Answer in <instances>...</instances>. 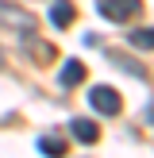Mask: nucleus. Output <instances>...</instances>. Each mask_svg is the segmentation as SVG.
Masks as SVG:
<instances>
[{"label": "nucleus", "instance_id": "nucleus-1", "mask_svg": "<svg viewBox=\"0 0 154 158\" xmlns=\"http://www.w3.org/2000/svg\"><path fill=\"white\" fill-rule=\"evenodd\" d=\"M96 12L108 23H131L135 15H143V0H100Z\"/></svg>", "mask_w": 154, "mask_h": 158}, {"label": "nucleus", "instance_id": "nucleus-2", "mask_svg": "<svg viewBox=\"0 0 154 158\" xmlns=\"http://www.w3.org/2000/svg\"><path fill=\"white\" fill-rule=\"evenodd\" d=\"M89 104L96 108L100 116H120L123 112V97L112 89V85H92L89 89Z\"/></svg>", "mask_w": 154, "mask_h": 158}, {"label": "nucleus", "instance_id": "nucleus-3", "mask_svg": "<svg viewBox=\"0 0 154 158\" xmlns=\"http://www.w3.org/2000/svg\"><path fill=\"white\" fill-rule=\"evenodd\" d=\"M0 27H12V31H23V35H31L38 23H35V15H31V12H23V8L4 4V0H0Z\"/></svg>", "mask_w": 154, "mask_h": 158}, {"label": "nucleus", "instance_id": "nucleus-4", "mask_svg": "<svg viewBox=\"0 0 154 158\" xmlns=\"http://www.w3.org/2000/svg\"><path fill=\"white\" fill-rule=\"evenodd\" d=\"M69 135H73L77 139V143H96V139H100V127H96V123H92V120H85V116H81V120H73V123H69Z\"/></svg>", "mask_w": 154, "mask_h": 158}, {"label": "nucleus", "instance_id": "nucleus-5", "mask_svg": "<svg viewBox=\"0 0 154 158\" xmlns=\"http://www.w3.org/2000/svg\"><path fill=\"white\" fill-rule=\"evenodd\" d=\"M58 81L66 85V89H73V85H81V81H85V62H77V58H69L66 66H62V73H58Z\"/></svg>", "mask_w": 154, "mask_h": 158}, {"label": "nucleus", "instance_id": "nucleus-6", "mask_svg": "<svg viewBox=\"0 0 154 158\" xmlns=\"http://www.w3.org/2000/svg\"><path fill=\"white\" fill-rule=\"evenodd\" d=\"M73 4H69V0H54V8H50V23L54 27H69V23H73Z\"/></svg>", "mask_w": 154, "mask_h": 158}, {"label": "nucleus", "instance_id": "nucleus-7", "mask_svg": "<svg viewBox=\"0 0 154 158\" xmlns=\"http://www.w3.org/2000/svg\"><path fill=\"white\" fill-rule=\"evenodd\" d=\"M127 43L135 46V50H154V27H135L127 35Z\"/></svg>", "mask_w": 154, "mask_h": 158}, {"label": "nucleus", "instance_id": "nucleus-8", "mask_svg": "<svg viewBox=\"0 0 154 158\" xmlns=\"http://www.w3.org/2000/svg\"><path fill=\"white\" fill-rule=\"evenodd\" d=\"M38 151L50 154V158H66V139L62 135H43L38 139Z\"/></svg>", "mask_w": 154, "mask_h": 158}, {"label": "nucleus", "instance_id": "nucleus-9", "mask_svg": "<svg viewBox=\"0 0 154 158\" xmlns=\"http://www.w3.org/2000/svg\"><path fill=\"white\" fill-rule=\"evenodd\" d=\"M108 62H116V66H120V69H127L131 77H143V66H139V62L123 58V54H116V50H108Z\"/></svg>", "mask_w": 154, "mask_h": 158}]
</instances>
